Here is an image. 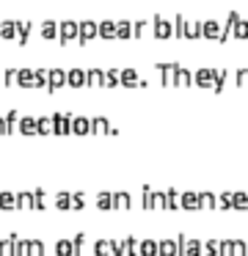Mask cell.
Segmentation results:
<instances>
[{"label": "cell", "instance_id": "1", "mask_svg": "<svg viewBox=\"0 0 248 256\" xmlns=\"http://www.w3.org/2000/svg\"><path fill=\"white\" fill-rule=\"evenodd\" d=\"M77 36H80V44H86L91 36H96V22H91V20L77 22Z\"/></svg>", "mask_w": 248, "mask_h": 256}, {"label": "cell", "instance_id": "2", "mask_svg": "<svg viewBox=\"0 0 248 256\" xmlns=\"http://www.w3.org/2000/svg\"><path fill=\"white\" fill-rule=\"evenodd\" d=\"M152 33L160 36V39H165V36L171 33V22L165 20V17H155V22H152Z\"/></svg>", "mask_w": 248, "mask_h": 256}, {"label": "cell", "instance_id": "3", "mask_svg": "<svg viewBox=\"0 0 248 256\" xmlns=\"http://www.w3.org/2000/svg\"><path fill=\"white\" fill-rule=\"evenodd\" d=\"M58 33H61L63 42H66V39H72V36H77V22H75V20H63V22H58Z\"/></svg>", "mask_w": 248, "mask_h": 256}, {"label": "cell", "instance_id": "4", "mask_svg": "<svg viewBox=\"0 0 248 256\" xmlns=\"http://www.w3.org/2000/svg\"><path fill=\"white\" fill-rule=\"evenodd\" d=\"M14 28H17V36L22 39V44L28 42V33L33 30V22H28V20H14Z\"/></svg>", "mask_w": 248, "mask_h": 256}, {"label": "cell", "instance_id": "5", "mask_svg": "<svg viewBox=\"0 0 248 256\" xmlns=\"http://www.w3.org/2000/svg\"><path fill=\"white\" fill-rule=\"evenodd\" d=\"M96 33H99V36H105V39H110V36H116V22H110V20H105V22H96Z\"/></svg>", "mask_w": 248, "mask_h": 256}, {"label": "cell", "instance_id": "6", "mask_svg": "<svg viewBox=\"0 0 248 256\" xmlns=\"http://www.w3.org/2000/svg\"><path fill=\"white\" fill-rule=\"evenodd\" d=\"M201 33L204 36H218L220 33V22L218 20H207L204 25H201Z\"/></svg>", "mask_w": 248, "mask_h": 256}, {"label": "cell", "instance_id": "7", "mask_svg": "<svg viewBox=\"0 0 248 256\" xmlns=\"http://www.w3.org/2000/svg\"><path fill=\"white\" fill-rule=\"evenodd\" d=\"M55 33H58V22L47 20V22H44V25H41V36H44V39H53Z\"/></svg>", "mask_w": 248, "mask_h": 256}, {"label": "cell", "instance_id": "8", "mask_svg": "<svg viewBox=\"0 0 248 256\" xmlns=\"http://www.w3.org/2000/svg\"><path fill=\"white\" fill-rule=\"evenodd\" d=\"M182 33H187V36H199V33H201V22L185 20V28H182Z\"/></svg>", "mask_w": 248, "mask_h": 256}, {"label": "cell", "instance_id": "9", "mask_svg": "<svg viewBox=\"0 0 248 256\" xmlns=\"http://www.w3.org/2000/svg\"><path fill=\"white\" fill-rule=\"evenodd\" d=\"M14 33H17V28H14V20L0 22V36H6V39H11Z\"/></svg>", "mask_w": 248, "mask_h": 256}, {"label": "cell", "instance_id": "10", "mask_svg": "<svg viewBox=\"0 0 248 256\" xmlns=\"http://www.w3.org/2000/svg\"><path fill=\"white\" fill-rule=\"evenodd\" d=\"M232 30H234V33H237V36L243 39V36H248V22L243 20V17H237V22L232 25Z\"/></svg>", "mask_w": 248, "mask_h": 256}, {"label": "cell", "instance_id": "11", "mask_svg": "<svg viewBox=\"0 0 248 256\" xmlns=\"http://www.w3.org/2000/svg\"><path fill=\"white\" fill-rule=\"evenodd\" d=\"M116 33H119V36H130V33H132V22H127V20L116 22Z\"/></svg>", "mask_w": 248, "mask_h": 256}]
</instances>
